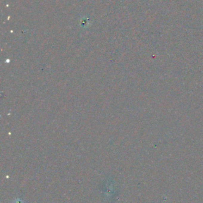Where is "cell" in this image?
I'll list each match as a JSON object with an SVG mask.
<instances>
[{
	"label": "cell",
	"mask_w": 203,
	"mask_h": 203,
	"mask_svg": "<svg viewBox=\"0 0 203 203\" xmlns=\"http://www.w3.org/2000/svg\"><path fill=\"white\" fill-rule=\"evenodd\" d=\"M14 203H23V202L21 201V200H19V199H17V200H16L15 201H14Z\"/></svg>",
	"instance_id": "6da1fadb"
}]
</instances>
